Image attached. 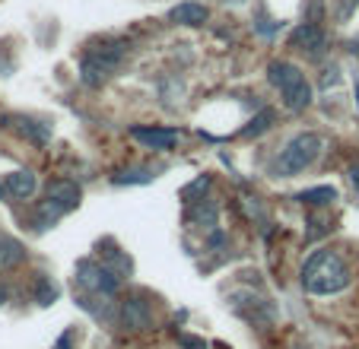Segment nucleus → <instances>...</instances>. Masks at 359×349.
Returning <instances> with one entry per match:
<instances>
[{"mask_svg":"<svg viewBox=\"0 0 359 349\" xmlns=\"http://www.w3.org/2000/svg\"><path fill=\"white\" fill-rule=\"evenodd\" d=\"M350 286V267L331 248L315 251L302 267V289L309 296H337Z\"/></svg>","mask_w":359,"mask_h":349,"instance_id":"f257e3e1","label":"nucleus"},{"mask_svg":"<svg viewBox=\"0 0 359 349\" xmlns=\"http://www.w3.org/2000/svg\"><path fill=\"white\" fill-rule=\"evenodd\" d=\"M267 80H271L273 89H280L283 95V105L290 111H305V108L315 102V93H312V83L305 80V74L290 61H271L267 67Z\"/></svg>","mask_w":359,"mask_h":349,"instance_id":"f03ea898","label":"nucleus"},{"mask_svg":"<svg viewBox=\"0 0 359 349\" xmlns=\"http://www.w3.org/2000/svg\"><path fill=\"white\" fill-rule=\"evenodd\" d=\"M325 153V137L315 134V130H302L296 134L283 149H280L277 159V172L292 178V174H302L305 168H312L318 162V156Z\"/></svg>","mask_w":359,"mask_h":349,"instance_id":"7ed1b4c3","label":"nucleus"},{"mask_svg":"<svg viewBox=\"0 0 359 349\" xmlns=\"http://www.w3.org/2000/svg\"><path fill=\"white\" fill-rule=\"evenodd\" d=\"M121 57H124V45H118V41H111V45H99V48H93V51H86L83 54V61H80L83 83H86V86H102V83L118 70Z\"/></svg>","mask_w":359,"mask_h":349,"instance_id":"20e7f679","label":"nucleus"},{"mask_svg":"<svg viewBox=\"0 0 359 349\" xmlns=\"http://www.w3.org/2000/svg\"><path fill=\"white\" fill-rule=\"evenodd\" d=\"M76 203H80V188L74 182H67V178L51 182L45 188V200L39 207V228H48L55 219H61L64 213H70Z\"/></svg>","mask_w":359,"mask_h":349,"instance_id":"39448f33","label":"nucleus"},{"mask_svg":"<svg viewBox=\"0 0 359 349\" xmlns=\"http://www.w3.org/2000/svg\"><path fill=\"white\" fill-rule=\"evenodd\" d=\"M76 282H80L86 292H93V296H102L109 299L118 292V276L111 267H105V264H95V261H80L76 264Z\"/></svg>","mask_w":359,"mask_h":349,"instance_id":"423d86ee","label":"nucleus"},{"mask_svg":"<svg viewBox=\"0 0 359 349\" xmlns=\"http://www.w3.org/2000/svg\"><path fill=\"white\" fill-rule=\"evenodd\" d=\"M121 324H124V330H130V334L149 330L153 327V305L137 299V296L124 299L121 302Z\"/></svg>","mask_w":359,"mask_h":349,"instance_id":"0eeeda50","label":"nucleus"},{"mask_svg":"<svg viewBox=\"0 0 359 349\" xmlns=\"http://www.w3.org/2000/svg\"><path fill=\"white\" fill-rule=\"evenodd\" d=\"M290 45L296 48V51L309 54V57H318V54L325 51V45H327L325 29L315 26V22H305V26H299L296 32L290 35Z\"/></svg>","mask_w":359,"mask_h":349,"instance_id":"6e6552de","label":"nucleus"},{"mask_svg":"<svg viewBox=\"0 0 359 349\" xmlns=\"http://www.w3.org/2000/svg\"><path fill=\"white\" fill-rule=\"evenodd\" d=\"M130 137L137 143H143L147 149H159V153H165L178 143V130L172 128H143V124H137V128H130Z\"/></svg>","mask_w":359,"mask_h":349,"instance_id":"1a4fd4ad","label":"nucleus"},{"mask_svg":"<svg viewBox=\"0 0 359 349\" xmlns=\"http://www.w3.org/2000/svg\"><path fill=\"white\" fill-rule=\"evenodd\" d=\"M7 194L20 197V200H29V197L39 191V178H35V172H29V168H16V172L7 174Z\"/></svg>","mask_w":359,"mask_h":349,"instance_id":"9d476101","label":"nucleus"},{"mask_svg":"<svg viewBox=\"0 0 359 349\" xmlns=\"http://www.w3.org/2000/svg\"><path fill=\"white\" fill-rule=\"evenodd\" d=\"M26 261V248L10 232H0V270H13Z\"/></svg>","mask_w":359,"mask_h":349,"instance_id":"9b49d317","label":"nucleus"},{"mask_svg":"<svg viewBox=\"0 0 359 349\" xmlns=\"http://www.w3.org/2000/svg\"><path fill=\"white\" fill-rule=\"evenodd\" d=\"M169 20L182 22V26H203V22H207V7L197 4V0H184V4L169 10Z\"/></svg>","mask_w":359,"mask_h":349,"instance_id":"f8f14e48","label":"nucleus"},{"mask_svg":"<svg viewBox=\"0 0 359 349\" xmlns=\"http://www.w3.org/2000/svg\"><path fill=\"white\" fill-rule=\"evenodd\" d=\"M7 124L10 128H16L26 140H32V143H48V137H51V130H48V124H39V121H29V118H7Z\"/></svg>","mask_w":359,"mask_h":349,"instance_id":"ddd939ff","label":"nucleus"},{"mask_svg":"<svg viewBox=\"0 0 359 349\" xmlns=\"http://www.w3.org/2000/svg\"><path fill=\"white\" fill-rule=\"evenodd\" d=\"M273 121H277V111H273V108H261V111L255 114V118H251L238 134L242 137H261V134H267V130L273 128Z\"/></svg>","mask_w":359,"mask_h":349,"instance_id":"4468645a","label":"nucleus"},{"mask_svg":"<svg viewBox=\"0 0 359 349\" xmlns=\"http://www.w3.org/2000/svg\"><path fill=\"white\" fill-rule=\"evenodd\" d=\"M299 203H309V207H327V203L337 200V191L331 188V184H321V188H309L302 191V194L296 197Z\"/></svg>","mask_w":359,"mask_h":349,"instance_id":"2eb2a0df","label":"nucleus"},{"mask_svg":"<svg viewBox=\"0 0 359 349\" xmlns=\"http://www.w3.org/2000/svg\"><path fill=\"white\" fill-rule=\"evenodd\" d=\"M111 182L115 184H147V182H153V172H149V168H124Z\"/></svg>","mask_w":359,"mask_h":349,"instance_id":"dca6fc26","label":"nucleus"},{"mask_svg":"<svg viewBox=\"0 0 359 349\" xmlns=\"http://www.w3.org/2000/svg\"><path fill=\"white\" fill-rule=\"evenodd\" d=\"M57 299V286L48 276H39V282H35V302L39 305H51Z\"/></svg>","mask_w":359,"mask_h":349,"instance_id":"f3484780","label":"nucleus"},{"mask_svg":"<svg viewBox=\"0 0 359 349\" xmlns=\"http://www.w3.org/2000/svg\"><path fill=\"white\" fill-rule=\"evenodd\" d=\"M188 222H194V226H203V222H207V228H210V226H217V207H207V210H203V207H197L194 213L188 216Z\"/></svg>","mask_w":359,"mask_h":349,"instance_id":"a211bd4d","label":"nucleus"},{"mask_svg":"<svg viewBox=\"0 0 359 349\" xmlns=\"http://www.w3.org/2000/svg\"><path fill=\"white\" fill-rule=\"evenodd\" d=\"M207 188H210V178H207V174H201L194 184H188V188H184L182 197H184L188 203H194V194H201V191H207Z\"/></svg>","mask_w":359,"mask_h":349,"instance_id":"6ab92c4d","label":"nucleus"},{"mask_svg":"<svg viewBox=\"0 0 359 349\" xmlns=\"http://www.w3.org/2000/svg\"><path fill=\"white\" fill-rule=\"evenodd\" d=\"M178 343H182L184 349H207V343L197 340V336H191V334H178Z\"/></svg>","mask_w":359,"mask_h":349,"instance_id":"aec40b11","label":"nucleus"},{"mask_svg":"<svg viewBox=\"0 0 359 349\" xmlns=\"http://www.w3.org/2000/svg\"><path fill=\"white\" fill-rule=\"evenodd\" d=\"M346 174H350V184H353V191L359 194V162H353L350 168H346Z\"/></svg>","mask_w":359,"mask_h":349,"instance_id":"412c9836","label":"nucleus"},{"mask_svg":"<svg viewBox=\"0 0 359 349\" xmlns=\"http://www.w3.org/2000/svg\"><path fill=\"white\" fill-rule=\"evenodd\" d=\"M359 7V0H346V7H344V16L346 13H353V10H356Z\"/></svg>","mask_w":359,"mask_h":349,"instance_id":"4be33fe9","label":"nucleus"},{"mask_svg":"<svg viewBox=\"0 0 359 349\" xmlns=\"http://www.w3.org/2000/svg\"><path fill=\"white\" fill-rule=\"evenodd\" d=\"M4 302H7V289L0 286V305H4Z\"/></svg>","mask_w":359,"mask_h":349,"instance_id":"5701e85b","label":"nucleus"},{"mask_svg":"<svg viewBox=\"0 0 359 349\" xmlns=\"http://www.w3.org/2000/svg\"><path fill=\"white\" fill-rule=\"evenodd\" d=\"M4 197H7V184L0 182V200H4Z\"/></svg>","mask_w":359,"mask_h":349,"instance_id":"b1692460","label":"nucleus"}]
</instances>
